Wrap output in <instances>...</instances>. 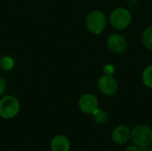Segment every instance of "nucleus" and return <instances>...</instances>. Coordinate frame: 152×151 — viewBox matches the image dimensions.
Instances as JSON below:
<instances>
[{
    "label": "nucleus",
    "instance_id": "obj_1",
    "mask_svg": "<svg viewBox=\"0 0 152 151\" xmlns=\"http://www.w3.org/2000/svg\"><path fill=\"white\" fill-rule=\"evenodd\" d=\"M86 24L87 29L91 33L94 35H99L106 28L107 25L106 15L104 14L103 12L100 10H94L87 15L86 20Z\"/></svg>",
    "mask_w": 152,
    "mask_h": 151
},
{
    "label": "nucleus",
    "instance_id": "obj_2",
    "mask_svg": "<svg viewBox=\"0 0 152 151\" xmlns=\"http://www.w3.org/2000/svg\"><path fill=\"white\" fill-rule=\"evenodd\" d=\"M131 140L137 147L149 148L152 144V130L147 125H137L131 132Z\"/></svg>",
    "mask_w": 152,
    "mask_h": 151
},
{
    "label": "nucleus",
    "instance_id": "obj_3",
    "mask_svg": "<svg viewBox=\"0 0 152 151\" xmlns=\"http://www.w3.org/2000/svg\"><path fill=\"white\" fill-rule=\"evenodd\" d=\"M132 21V14L129 10L124 7H118L113 10L110 15V25L118 30L126 28Z\"/></svg>",
    "mask_w": 152,
    "mask_h": 151
},
{
    "label": "nucleus",
    "instance_id": "obj_4",
    "mask_svg": "<svg viewBox=\"0 0 152 151\" xmlns=\"http://www.w3.org/2000/svg\"><path fill=\"white\" fill-rule=\"evenodd\" d=\"M20 104L17 98L6 95L0 100V117L2 118H12L20 111Z\"/></svg>",
    "mask_w": 152,
    "mask_h": 151
},
{
    "label": "nucleus",
    "instance_id": "obj_5",
    "mask_svg": "<svg viewBox=\"0 0 152 151\" xmlns=\"http://www.w3.org/2000/svg\"><path fill=\"white\" fill-rule=\"evenodd\" d=\"M98 89L106 96H111L115 94L118 91L117 79L112 75L104 74L98 80Z\"/></svg>",
    "mask_w": 152,
    "mask_h": 151
},
{
    "label": "nucleus",
    "instance_id": "obj_6",
    "mask_svg": "<svg viewBox=\"0 0 152 151\" xmlns=\"http://www.w3.org/2000/svg\"><path fill=\"white\" fill-rule=\"evenodd\" d=\"M107 46L114 53H122L126 50V39L120 34H111L107 38Z\"/></svg>",
    "mask_w": 152,
    "mask_h": 151
},
{
    "label": "nucleus",
    "instance_id": "obj_7",
    "mask_svg": "<svg viewBox=\"0 0 152 151\" xmlns=\"http://www.w3.org/2000/svg\"><path fill=\"white\" fill-rule=\"evenodd\" d=\"M79 109L86 114H93V112L99 107L98 100L93 93H86L81 96L78 101Z\"/></svg>",
    "mask_w": 152,
    "mask_h": 151
},
{
    "label": "nucleus",
    "instance_id": "obj_8",
    "mask_svg": "<svg viewBox=\"0 0 152 151\" xmlns=\"http://www.w3.org/2000/svg\"><path fill=\"white\" fill-rule=\"evenodd\" d=\"M111 137L115 143L123 145L131 139V132L127 126L120 125L113 130Z\"/></svg>",
    "mask_w": 152,
    "mask_h": 151
},
{
    "label": "nucleus",
    "instance_id": "obj_9",
    "mask_svg": "<svg viewBox=\"0 0 152 151\" xmlns=\"http://www.w3.org/2000/svg\"><path fill=\"white\" fill-rule=\"evenodd\" d=\"M70 148V142L69 139L64 135L55 136L51 142L52 151H69Z\"/></svg>",
    "mask_w": 152,
    "mask_h": 151
},
{
    "label": "nucleus",
    "instance_id": "obj_10",
    "mask_svg": "<svg viewBox=\"0 0 152 151\" xmlns=\"http://www.w3.org/2000/svg\"><path fill=\"white\" fill-rule=\"evenodd\" d=\"M93 119L95 123L97 124H100V125H102V124H105L108 120V114L105 110L102 109H95L93 114Z\"/></svg>",
    "mask_w": 152,
    "mask_h": 151
},
{
    "label": "nucleus",
    "instance_id": "obj_11",
    "mask_svg": "<svg viewBox=\"0 0 152 151\" xmlns=\"http://www.w3.org/2000/svg\"><path fill=\"white\" fill-rule=\"evenodd\" d=\"M142 41L144 46L152 51V26L146 28L142 36Z\"/></svg>",
    "mask_w": 152,
    "mask_h": 151
},
{
    "label": "nucleus",
    "instance_id": "obj_12",
    "mask_svg": "<svg viewBox=\"0 0 152 151\" xmlns=\"http://www.w3.org/2000/svg\"><path fill=\"white\" fill-rule=\"evenodd\" d=\"M14 66V61L10 56H3L0 58V69L4 71H10Z\"/></svg>",
    "mask_w": 152,
    "mask_h": 151
},
{
    "label": "nucleus",
    "instance_id": "obj_13",
    "mask_svg": "<svg viewBox=\"0 0 152 151\" xmlns=\"http://www.w3.org/2000/svg\"><path fill=\"white\" fill-rule=\"evenodd\" d=\"M142 82L145 86L152 89V65L148 66L142 72Z\"/></svg>",
    "mask_w": 152,
    "mask_h": 151
},
{
    "label": "nucleus",
    "instance_id": "obj_14",
    "mask_svg": "<svg viewBox=\"0 0 152 151\" xmlns=\"http://www.w3.org/2000/svg\"><path fill=\"white\" fill-rule=\"evenodd\" d=\"M6 90V81L5 79L0 76V97L4 93Z\"/></svg>",
    "mask_w": 152,
    "mask_h": 151
},
{
    "label": "nucleus",
    "instance_id": "obj_15",
    "mask_svg": "<svg viewBox=\"0 0 152 151\" xmlns=\"http://www.w3.org/2000/svg\"><path fill=\"white\" fill-rule=\"evenodd\" d=\"M103 70H104V73H105V74H107V75H112V74L114 73L115 69H114V67H113L111 64H107V65L104 67Z\"/></svg>",
    "mask_w": 152,
    "mask_h": 151
},
{
    "label": "nucleus",
    "instance_id": "obj_16",
    "mask_svg": "<svg viewBox=\"0 0 152 151\" xmlns=\"http://www.w3.org/2000/svg\"><path fill=\"white\" fill-rule=\"evenodd\" d=\"M137 146H130V147H128L126 150V151H137Z\"/></svg>",
    "mask_w": 152,
    "mask_h": 151
},
{
    "label": "nucleus",
    "instance_id": "obj_17",
    "mask_svg": "<svg viewBox=\"0 0 152 151\" xmlns=\"http://www.w3.org/2000/svg\"><path fill=\"white\" fill-rule=\"evenodd\" d=\"M137 151H149V148H142V147H138Z\"/></svg>",
    "mask_w": 152,
    "mask_h": 151
},
{
    "label": "nucleus",
    "instance_id": "obj_18",
    "mask_svg": "<svg viewBox=\"0 0 152 151\" xmlns=\"http://www.w3.org/2000/svg\"><path fill=\"white\" fill-rule=\"evenodd\" d=\"M149 151H152V147H151V148H150V149H149Z\"/></svg>",
    "mask_w": 152,
    "mask_h": 151
},
{
    "label": "nucleus",
    "instance_id": "obj_19",
    "mask_svg": "<svg viewBox=\"0 0 152 151\" xmlns=\"http://www.w3.org/2000/svg\"><path fill=\"white\" fill-rule=\"evenodd\" d=\"M151 60H152V55H151Z\"/></svg>",
    "mask_w": 152,
    "mask_h": 151
}]
</instances>
